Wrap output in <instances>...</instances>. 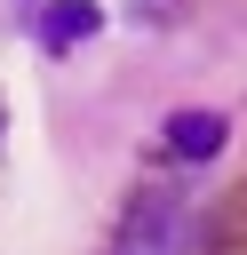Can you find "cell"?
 <instances>
[{
    "instance_id": "6da1fadb",
    "label": "cell",
    "mask_w": 247,
    "mask_h": 255,
    "mask_svg": "<svg viewBox=\"0 0 247 255\" xmlns=\"http://www.w3.org/2000/svg\"><path fill=\"white\" fill-rule=\"evenodd\" d=\"M120 255H175V199H167V191L135 199V215H127V239H120Z\"/></svg>"
},
{
    "instance_id": "7a4b0ae2",
    "label": "cell",
    "mask_w": 247,
    "mask_h": 255,
    "mask_svg": "<svg viewBox=\"0 0 247 255\" xmlns=\"http://www.w3.org/2000/svg\"><path fill=\"white\" fill-rule=\"evenodd\" d=\"M223 135H231L223 112H175V120H167V151H175V159H215Z\"/></svg>"
},
{
    "instance_id": "3957f363",
    "label": "cell",
    "mask_w": 247,
    "mask_h": 255,
    "mask_svg": "<svg viewBox=\"0 0 247 255\" xmlns=\"http://www.w3.org/2000/svg\"><path fill=\"white\" fill-rule=\"evenodd\" d=\"M96 0H56L48 16H40V40H48V56H64V48H80V40H96Z\"/></svg>"
}]
</instances>
